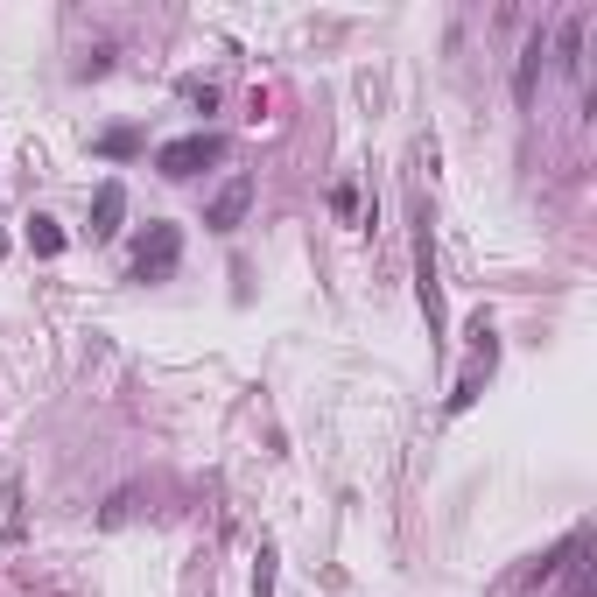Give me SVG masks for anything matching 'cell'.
Returning <instances> with one entry per match:
<instances>
[{
	"mask_svg": "<svg viewBox=\"0 0 597 597\" xmlns=\"http://www.w3.org/2000/svg\"><path fill=\"white\" fill-rule=\"evenodd\" d=\"M541 57H548V43L534 36V43H527V57H520V78H513V92H520V99H534V78H541Z\"/></svg>",
	"mask_w": 597,
	"mask_h": 597,
	"instance_id": "ba28073f",
	"label": "cell"
},
{
	"mask_svg": "<svg viewBox=\"0 0 597 597\" xmlns=\"http://www.w3.org/2000/svg\"><path fill=\"white\" fill-rule=\"evenodd\" d=\"M246 204H253V183H246V176H232V183H225V190L211 197V211H204V225H211V232H232V225L246 218Z\"/></svg>",
	"mask_w": 597,
	"mask_h": 597,
	"instance_id": "7a4b0ae2",
	"label": "cell"
},
{
	"mask_svg": "<svg viewBox=\"0 0 597 597\" xmlns=\"http://www.w3.org/2000/svg\"><path fill=\"white\" fill-rule=\"evenodd\" d=\"M29 513H22V471L15 464H0V541H22Z\"/></svg>",
	"mask_w": 597,
	"mask_h": 597,
	"instance_id": "3957f363",
	"label": "cell"
},
{
	"mask_svg": "<svg viewBox=\"0 0 597 597\" xmlns=\"http://www.w3.org/2000/svg\"><path fill=\"white\" fill-rule=\"evenodd\" d=\"M555 50H562V71H583V15H576V22H562Z\"/></svg>",
	"mask_w": 597,
	"mask_h": 597,
	"instance_id": "52a82bcc",
	"label": "cell"
},
{
	"mask_svg": "<svg viewBox=\"0 0 597 597\" xmlns=\"http://www.w3.org/2000/svg\"><path fill=\"white\" fill-rule=\"evenodd\" d=\"M120 218H127V190L120 183H99V197H92V239H113Z\"/></svg>",
	"mask_w": 597,
	"mask_h": 597,
	"instance_id": "5b68a950",
	"label": "cell"
},
{
	"mask_svg": "<svg viewBox=\"0 0 597 597\" xmlns=\"http://www.w3.org/2000/svg\"><path fill=\"white\" fill-rule=\"evenodd\" d=\"M176 253H183L176 225H155V239H148V246H141V260H134V274H141V281H155V274H169V267H176Z\"/></svg>",
	"mask_w": 597,
	"mask_h": 597,
	"instance_id": "277c9868",
	"label": "cell"
},
{
	"mask_svg": "<svg viewBox=\"0 0 597 597\" xmlns=\"http://www.w3.org/2000/svg\"><path fill=\"white\" fill-rule=\"evenodd\" d=\"M155 162H162V176H197L204 162H218V134H183V141H169Z\"/></svg>",
	"mask_w": 597,
	"mask_h": 597,
	"instance_id": "6da1fadb",
	"label": "cell"
},
{
	"mask_svg": "<svg viewBox=\"0 0 597 597\" xmlns=\"http://www.w3.org/2000/svg\"><path fill=\"white\" fill-rule=\"evenodd\" d=\"M29 246H36L43 260H57V253H64V232H57V218H43V211H36V218H29Z\"/></svg>",
	"mask_w": 597,
	"mask_h": 597,
	"instance_id": "8992f818",
	"label": "cell"
},
{
	"mask_svg": "<svg viewBox=\"0 0 597 597\" xmlns=\"http://www.w3.org/2000/svg\"><path fill=\"white\" fill-rule=\"evenodd\" d=\"M569 597H590V583H583V569H576V583H569Z\"/></svg>",
	"mask_w": 597,
	"mask_h": 597,
	"instance_id": "9c48e42d",
	"label": "cell"
}]
</instances>
